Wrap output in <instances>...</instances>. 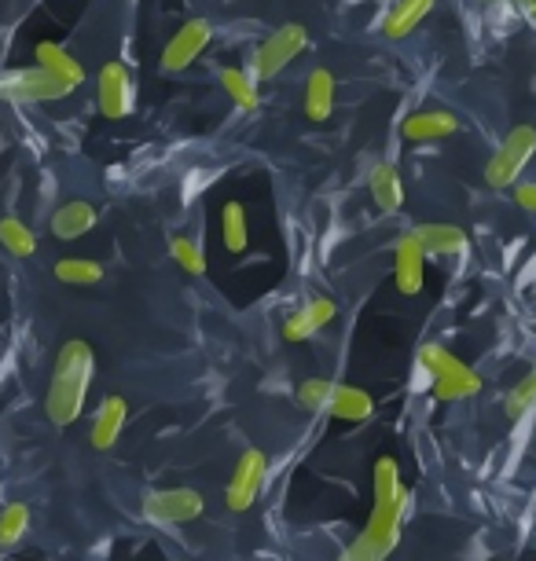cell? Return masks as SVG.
<instances>
[{
	"instance_id": "6da1fadb",
	"label": "cell",
	"mask_w": 536,
	"mask_h": 561,
	"mask_svg": "<svg viewBox=\"0 0 536 561\" xmlns=\"http://www.w3.org/2000/svg\"><path fill=\"white\" fill-rule=\"evenodd\" d=\"M92 375H96L92 345L81 342V337L62 342V348L56 353V367H52V378H48V393H45V415L56 422V426L67 430L78 422V415L85 411Z\"/></svg>"
},
{
	"instance_id": "7a4b0ae2",
	"label": "cell",
	"mask_w": 536,
	"mask_h": 561,
	"mask_svg": "<svg viewBox=\"0 0 536 561\" xmlns=\"http://www.w3.org/2000/svg\"><path fill=\"white\" fill-rule=\"evenodd\" d=\"M73 89H78V84L52 73L48 67H41V62L37 67H15V70L0 73V100H8V103H56V100H67Z\"/></svg>"
},
{
	"instance_id": "3957f363",
	"label": "cell",
	"mask_w": 536,
	"mask_h": 561,
	"mask_svg": "<svg viewBox=\"0 0 536 561\" xmlns=\"http://www.w3.org/2000/svg\"><path fill=\"white\" fill-rule=\"evenodd\" d=\"M305 48H309V30H305L301 23H287V26L272 30L254 51V78L272 81L280 70H287Z\"/></svg>"
},
{
	"instance_id": "277c9868",
	"label": "cell",
	"mask_w": 536,
	"mask_h": 561,
	"mask_svg": "<svg viewBox=\"0 0 536 561\" xmlns=\"http://www.w3.org/2000/svg\"><path fill=\"white\" fill-rule=\"evenodd\" d=\"M533 154H536V129L533 125H514V129L503 136L500 151L492 154L486 165L489 187H511L514 180L522 176V169L529 165Z\"/></svg>"
},
{
	"instance_id": "5b68a950",
	"label": "cell",
	"mask_w": 536,
	"mask_h": 561,
	"mask_svg": "<svg viewBox=\"0 0 536 561\" xmlns=\"http://www.w3.org/2000/svg\"><path fill=\"white\" fill-rule=\"evenodd\" d=\"M265 473H269L265 451L247 448L243 455H239V462H236V470H232V481H228V489H225V506H228V511H232V514L250 511V506H254V500L261 495Z\"/></svg>"
},
{
	"instance_id": "8992f818",
	"label": "cell",
	"mask_w": 536,
	"mask_h": 561,
	"mask_svg": "<svg viewBox=\"0 0 536 561\" xmlns=\"http://www.w3.org/2000/svg\"><path fill=\"white\" fill-rule=\"evenodd\" d=\"M209 37H214V26H209L206 19H187V23L170 37V45L162 48L159 70L162 73H181V70H187L206 51Z\"/></svg>"
},
{
	"instance_id": "52a82bcc",
	"label": "cell",
	"mask_w": 536,
	"mask_h": 561,
	"mask_svg": "<svg viewBox=\"0 0 536 561\" xmlns=\"http://www.w3.org/2000/svg\"><path fill=\"white\" fill-rule=\"evenodd\" d=\"M203 511H206L203 495L192 489H162L144 495V514L159 525H187L195 517H203Z\"/></svg>"
},
{
	"instance_id": "ba28073f",
	"label": "cell",
	"mask_w": 536,
	"mask_h": 561,
	"mask_svg": "<svg viewBox=\"0 0 536 561\" xmlns=\"http://www.w3.org/2000/svg\"><path fill=\"white\" fill-rule=\"evenodd\" d=\"M96 100H100V114L111 122L129 118L133 114V78L125 70V62L111 59L103 62L100 78H96Z\"/></svg>"
},
{
	"instance_id": "9c48e42d",
	"label": "cell",
	"mask_w": 536,
	"mask_h": 561,
	"mask_svg": "<svg viewBox=\"0 0 536 561\" xmlns=\"http://www.w3.org/2000/svg\"><path fill=\"white\" fill-rule=\"evenodd\" d=\"M404 511H408V500H401V503H375L372 517H367V528L361 533V539L375 550L378 561L394 554L397 539H401V517H404Z\"/></svg>"
},
{
	"instance_id": "30bf717a",
	"label": "cell",
	"mask_w": 536,
	"mask_h": 561,
	"mask_svg": "<svg viewBox=\"0 0 536 561\" xmlns=\"http://www.w3.org/2000/svg\"><path fill=\"white\" fill-rule=\"evenodd\" d=\"M423 264H426V250L412 231L397 239V250H394V283L404 298H415L423 290Z\"/></svg>"
},
{
	"instance_id": "8fae6325",
	"label": "cell",
	"mask_w": 536,
	"mask_h": 561,
	"mask_svg": "<svg viewBox=\"0 0 536 561\" xmlns=\"http://www.w3.org/2000/svg\"><path fill=\"white\" fill-rule=\"evenodd\" d=\"M334 312H339V309H334L331 298L305 301L287 316V323H283V337H287V342H305V337L320 334V327H328L334 320Z\"/></svg>"
},
{
	"instance_id": "7c38bea8",
	"label": "cell",
	"mask_w": 536,
	"mask_h": 561,
	"mask_svg": "<svg viewBox=\"0 0 536 561\" xmlns=\"http://www.w3.org/2000/svg\"><path fill=\"white\" fill-rule=\"evenodd\" d=\"M401 133H404V140H412V144L445 140V136L459 133V118L448 111H419L412 118H404Z\"/></svg>"
},
{
	"instance_id": "4fadbf2b",
	"label": "cell",
	"mask_w": 536,
	"mask_h": 561,
	"mask_svg": "<svg viewBox=\"0 0 536 561\" xmlns=\"http://www.w3.org/2000/svg\"><path fill=\"white\" fill-rule=\"evenodd\" d=\"M96 206H89V203H62L56 214H52V236L62 239V242H73V239H81L85 231L96 228Z\"/></svg>"
},
{
	"instance_id": "5bb4252c",
	"label": "cell",
	"mask_w": 536,
	"mask_h": 561,
	"mask_svg": "<svg viewBox=\"0 0 536 561\" xmlns=\"http://www.w3.org/2000/svg\"><path fill=\"white\" fill-rule=\"evenodd\" d=\"M412 236L423 242L426 257L434 253V257H452V253H467V231L456 228V225H419Z\"/></svg>"
},
{
	"instance_id": "9a60e30c",
	"label": "cell",
	"mask_w": 536,
	"mask_h": 561,
	"mask_svg": "<svg viewBox=\"0 0 536 561\" xmlns=\"http://www.w3.org/2000/svg\"><path fill=\"white\" fill-rule=\"evenodd\" d=\"M334 111V73L328 67H317L305 84V118L328 122Z\"/></svg>"
},
{
	"instance_id": "2e32d148",
	"label": "cell",
	"mask_w": 536,
	"mask_h": 561,
	"mask_svg": "<svg viewBox=\"0 0 536 561\" xmlns=\"http://www.w3.org/2000/svg\"><path fill=\"white\" fill-rule=\"evenodd\" d=\"M125 415H129V408H125V400L118 393L103 400L100 415H96V422H92V448H96V451L114 448V440L122 437Z\"/></svg>"
},
{
	"instance_id": "e0dca14e",
	"label": "cell",
	"mask_w": 536,
	"mask_h": 561,
	"mask_svg": "<svg viewBox=\"0 0 536 561\" xmlns=\"http://www.w3.org/2000/svg\"><path fill=\"white\" fill-rule=\"evenodd\" d=\"M367 187H372V198L378 209H386V214H397V209L404 206V187H401V173L390 165V162H378L372 169V176H367Z\"/></svg>"
},
{
	"instance_id": "ac0fdd59",
	"label": "cell",
	"mask_w": 536,
	"mask_h": 561,
	"mask_svg": "<svg viewBox=\"0 0 536 561\" xmlns=\"http://www.w3.org/2000/svg\"><path fill=\"white\" fill-rule=\"evenodd\" d=\"M430 12H434V0H397L394 12L386 15V23H383V34L390 41H401L412 34Z\"/></svg>"
},
{
	"instance_id": "d6986e66",
	"label": "cell",
	"mask_w": 536,
	"mask_h": 561,
	"mask_svg": "<svg viewBox=\"0 0 536 561\" xmlns=\"http://www.w3.org/2000/svg\"><path fill=\"white\" fill-rule=\"evenodd\" d=\"M372 411H375V400L367 397L361 386L334 382V397L328 404V415L342 419V422H364V419H372Z\"/></svg>"
},
{
	"instance_id": "ffe728a7",
	"label": "cell",
	"mask_w": 536,
	"mask_h": 561,
	"mask_svg": "<svg viewBox=\"0 0 536 561\" xmlns=\"http://www.w3.org/2000/svg\"><path fill=\"white\" fill-rule=\"evenodd\" d=\"M37 62H41V67H48L52 73H59V78L73 81V84L85 81V70H81V62L73 59L62 45H52V41H41V45H37Z\"/></svg>"
},
{
	"instance_id": "44dd1931",
	"label": "cell",
	"mask_w": 536,
	"mask_h": 561,
	"mask_svg": "<svg viewBox=\"0 0 536 561\" xmlns=\"http://www.w3.org/2000/svg\"><path fill=\"white\" fill-rule=\"evenodd\" d=\"M475 393H481V378H478V370H470V367H459L445 378H434L437 400H467Z\"/></svg>"
},
{
	"instance_id": "7402d4cb",
	"label": "cell",
	"mask_w": 536,
	"mask_h": 561,
	"mask_svg": "<svg viewBox=\"0 0 536 561\" xmlns=\"http://www.w3.org/2000/svg\"><path fill=\"white\" fill-rule=\"evenodd\" d=\"M220 239L232 253H243L250 242V225H247V209L239 203H225L220 209Z\"/></svg>"
},
{
	"instance_id": "603a6c76",
	"label": "cell",
	"mask_w": 536,
	"mask_h": 561,
	"mask_svg": "<svg viewBox=\"0 0 536 561\" xmlns=\"http://www.w3.org/2000/svg\"><path fill=\"white\" fill-rule=\"evenodd\" d=\"M0 247L12 253V257H34L37 236L19 217H0Z\"/></svg>"
},
{
	"instance_id": "cb8c5ba5",
	"label": "cell",
	"mask_w": 536,
	"mask_h": 561,
	"mask_svg": "<svg viewBox=\"0 0 536 561\" xmlns=\"http://www.w3.org/2000/svg\"><path fill=\"white\" fill-rule=\"evenodd\" d=\"M56 279L70 283V287H96L103 279V268L96 261H85V257H62L56 261Z\"/></svg>"
},
{
	"instance_id": "d4e9b609",
	"label": "cell",
	"mask_w": 536,
	"mask_h": 561,
	"mask_svg": "<svg viewBox=\"0 0 536 561\" xmlns=\"http://www.w3.org/2000/svg\"><path fill=\"white\" fill-rule=\"evenodd\" d=\"M220 84H225V92L232 96V103L239 111H258V89H254V78L236 67L220 70Z\"/></svg>"
},
{
	"instance_id": "484cf974",
	"label": "cell",
	"mask_w": 536,
	"mask_h": 561,
	"mask_svg": "<svg viewBox=\"0 0 536 561\" xmlns=\"http://www.w3.org/2000/svg\"><path fill=\"white\" fill-rule=\"evenodd\" d=\"M30 528V506L26 503H8L0 511V547H15Z\"/></svg>"
},
{
	"instance_id": "4316f807",
	"label": "cell",
	"mask_w": 536,
	"mask_h": 561,
	"mask_svg": "<svg viewBox=\"0 0 536 561\" xmlns=\"http://www.w3.org/2000/svg\"><path fill=\"white\" fill-rule=\"evenodd\" d=\"M419 367H423L426 375H434V378H445V375H452V370H459L467 364L459 356H452L445 345H423V348H419Z\"/></svg>"
},
{
	"instance_id": "83f0119b",
	"label": "cell",
	"mask_w": 536,
	"mask_h": 561,
	"mask_svg": "<svg viewBox=\"0 0 536 561\" xmlns=\"http://www.w3.org/2000/svg\"><path fill=\"white\" fill-rule=\"evenodd\" d=\"M170 250H173V261L181 264L187 275H206V253H203V247H198L195 239L176 236Z\"/></svg>"
},
{
	"instance_id": "f1b7e54d",
	"label": "cell",
	"mask_w": 536,
	"mask_h": 561,
	"mask_svg": "<svg viewBox=\"0 0 536 561\" xmlns=\"http://www.w3.org/2000/svg\"><path fill=\"white\" fill-rule=\"evenodd\" d=\"M331 397H334V382H328V378H309V382L298 386V404L305 411H317V415L328 411Z\"/></svg>"
},
{
	"instance_id": "f546056e",
	"label": "cell",
	"mask_w": 536,
	"mask_h": 561,
	"mask_svg": "<svg viewBox=\"0 0 536 561\" xmlns=\"http://www.w3.org/2000/svg\"><path fill=\"white\" fill-rule=\"evenodd\" d=\"M533 408H536V370H533V375H525L522 382L511 389L503 411H508V419H522V415H529Z\"/></svg>"
},
{
	"instance_id": "4dcf8cb0",
	"label": "cell",
	"mask_w": 536,
	"mask_h": 561,
	"mask_svg": "<svg viewBox=\"0 0 536 561\" xmlns=\"http://www.w3.org/2000/svg\"><path fill=\"white\" fill-rule=\"evenodd\" d=\"M339 561H378V558H375V550H372V547H367V543H364V539H361V536H356V539H353V543H350V547H345V550H342V554H339Z\"/></svg>"
},
{
	"instance_id": "1f68e13d",
	"label": "cell",
	"mask_w": 536,
	"mask_h": 561,
	"mask_svg": "<svg viewBox=\"0 0 536 561\" xmlns=\"http://www.w3.org/2000/svg\"><path fill=\"white\" fill-rule=\"evenodd\" d=\"M514 203H518L525 214H536V184H518V187H514Z\"/></svg>"
},
{
	"instance_id": "d6a6232c",
	"label": "cell",
	"mask_w": 536,
	"mask_h": 561,
	"mask_svg": "<svg viewBox=\"0 0 536 561\" xmlns=\"http://www.w3.org/2000/svg\"><path fill=\"white\" fill-rule=\"evenodd\" d=\"M525 4H529V12H533V19H536V0H525Z\"/></svg>"
}]
</instances>
